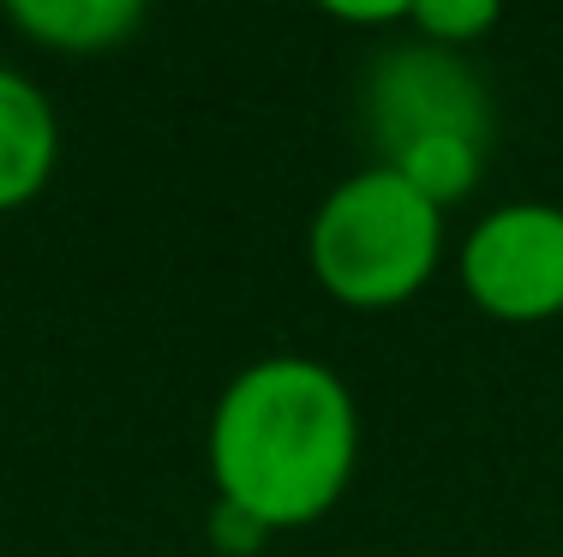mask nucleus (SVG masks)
Segmentation results:
<instances>
[{
    "instance_id": "f257e3e1",
    "label": "nucleus",
    "mask_w": 563,
    "mask_h": 557,
    "mask_svg": "<svg viewBox=\"0 0 563 557\" xmlns=\"http://www.w3.org/2000/svg\"><path fill=\"white\" fill-rule=\"evenodd\" d=\"M205 456L222 503H240L271 534L312 527L336 510L354 480V390L324 360L264 354L246 371H234L217 396Z\"/></svg>"
},
{
    "instance_id": "f03ea898",
    "label": "nucleus",
    "mask_w": 563,
    "mask_h": 557,
    "mask_svg": "<svg viewBox=\"0 0 563 557\" xmlns=\"http://www.w3.org/2000/svg\"><path fill=\"white\" fill-rule=\"evenodd\" d=\"M318 288L347 312H396L444 264V210L426 204L396 168L372 163L330 186L306 229Z\"/></svg>"
},
{
    "instance_id": "7ed1b4c3",
    "label": "nucleus",
    "mask_w": 563,
    "mask_h": 557,
    "mask_svg": "<svg viewBox=\"0 0 563 557\" xmlns=\"http://www.w3.org/2000/svg\"><path fill=\"white\" fill-rule=\"evenodd\" d=\"M467 300L498 324L563 318V204H498L455 252Z\"/></svg>"
},
{
    "instance_id": "20e7f679",
    "label": "nucleus",
    "mask_w": 563,
    "mask_h": 557,
    "mask_svg": "<svg viewBox=\"0 0 563 557\" xmlns=\"http://www.w3.org/2000/svg\"><path fill=\"white\" fill-rule=\"evenodd\" d=\"M366 132H372L378 163H390L396 151H408L413 138H432V132L486 138L492 132V97L474 78V66H462L450 48L413 43V48H396V55H384L372 66Z\"/></svg>"
},
{
    "instance_id": "39448f33",
    "label": "nucleus",
    "mask_w": 563,
    "mask_h": 557,
    "mask_svg": "<svg viewBox=\"0 0 563 557\" xmlns=\"http://www.w3.org/2000/svg\"><path fill=\"white\" fill-rule=\"evenodd\" d=\"M60 163V121L43 85L0 66V216L24 210Z\"/></svg>"
},
{
    "instance_id": "423d86ee",
    "label": "nucleus",
    "mask_w": 563,
    "mask_h": 557,
    "mask_svg": "<svg viewBox=\"0 0 563 557\" xmlns=\"http://www.w3.org/2000/svg\"><path fill=\"white\" fill-rule=\"evenodd\" d=\"M12 31L55 55H109L139 36L151 0H0Z\"/></svg>"
},
{
    "instance_id": "0eeeda50",
    "label": "nucleus",
    "mask_w": 563,
    "mask_h": 557,
    "mask_svg": "<svg viewBox=\"0 0 563 557\" xmlns=\"http://www.w3.org/2000/svg\"><path fill=\"white\" fill-rule=\"evenodd\" d=\"M384 168H396L426 204L450 210L486 175V138H462V132H432V138H413L408 151H396Z\"/></svg>"
},
{
    "instance_id": "6e6552de",
    "label": "nucleus",
    "mask_w": 563,
    "mask_h": 557,
    "mask_svg": "<svg viewBox=\"0 0 563 557\" xmlns=\"http://www.w3.org/2000/svg\"><path fill=\"white\" fill-rule=\"evenodd\" d=\"M504 19V0H413L408 24L420 31V43L432 48H467V43H486Z\"/></svg>"
},
{
    "instance_id": "1a4fd4ad",
    "label": "nucleus",
    "mask_w": 563,
    "mask_h": 557,
    "mask_svg": "<svg viewBox=\"0 0 563 557\" xmlns=\"http://www.w3.org/2000/svg\"><path fill=\"white\" fill-rule=\"evenodd\" d=\"M205 534H210V546H217L222 557H258L264 552V539H271V527L258 522V515H246L240 503H210V522H205Z\"/></svg>"
},
{
    "instance_id": "9d476101",
    "label": "nucleus",
    "mask_w": 563,
    "mask_h": 557,
    "mask_svg": "<svg viewBox=\"0 0 563 557\" xmlns=\"http://www.w3.org/2000/svg\"><path fill=\"white\" fill-rule=\"evenodd\" d=\"M324 19H336V24H360V31H372V24H396V19H408V7L413 0H312Z\"/></svg>"
}]
</instances>
